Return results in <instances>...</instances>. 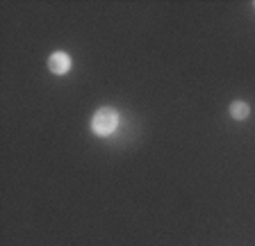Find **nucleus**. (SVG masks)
Returning a JSON list of instances; mask_svg holds the SVG:
<instances>
[{
    "label": "nucleus",
    "mask_w": 255,
    "mask_h": 246,
    "mask_svg": "<svg viewBox=\"0 0 255 246\" xmlns=\"http://www.w3.org/2000/svg\"><path fill=\"white\" fill-rule=\"evenodd\" d=\"M230 117L235 121H246L251 117V105L246 101H233L230 103Z\"/></svg>",
    "instance_id": "3"
},
{
    "label": "nucleus",
    "mask_w": 255,
    "mask_h": 246,
    "mask_svg": "<svg viewBox=\"0 0 255 246\" xmlns=\"http://www.w3.org/2000/svg\"><path fill=\"white\" fill-rule=\"evenodd\" d=\"M119 123H121V117L114 107H101L91 117V130H94L96 137H110V134L117 132Z\"/></svg>",
    "instance_id": "1"
},
{
    "label": "nucleus",
    "mask_w": 255,
    "mask_h": 246,
    "mask_svg": "<svg viewBox=\"0 0 255 246\" xmlns=\"http://www.w3.org/2000/svg\"><path fill=\"white\" fill-rule=\"evenodd\" d=\"M73 66V59H71L69 53H64V50H57L48 57V71L55 75H66Z\"/></svg>",
    "instance_id": "2"
}]
</instances>
